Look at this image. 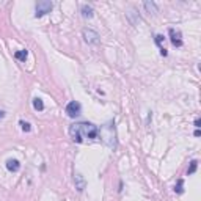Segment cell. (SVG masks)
I'll use <instances>...</instances> for the list:
<instances>
[{
  "label": "cell",
  "mask_w": 201,
  "mask_h": 201,
  "mask_svg": "<svg viewBox=\"0 0 201 201\" xmlns=\"http://www.w3.org/2000/svg\"><path fill=\"white\" fill-rule=\"evenodd\" d=\"M83 38H85V41L88 42V44H97L99 42V35L94 32V30H83Z\"/></svg>",
  "instance_id": "277c9868"
},
{
  "label": "cell",
  "mask_w": 201,
  "mask_h": 201,
  "mask_svg": "<svg viewBox=\"0 0 201 201\" xmlns=\"http://www.w3.org/2000/svg\"><path fill=\"white\" fill-rule=\"evenodd\" d=\"M97 134L99 131L93 123H75L69 127V135L75 143H83L85 140H96Z\"/></svg>",
  "instance_id": "6da1fadb"
},
{
  "label": "cell",
  "mask_w": 201,
  "mask_h": 201,
  "mask_svg": "<svg viewBox=\"0 0 201 201\" xmlns=\"http://www.w3.org/2000/svg\"><path fill=\"white\" fill-rule=\"evenodd\" d=\"M145 8L149 11V13H157V7L154 2H145Z\"/></svg>",
  "instance_id": "8fae6325"
},
{
  "label": "cell",
  "mask_w": 201,
  "mask_h": 201,
  "mask_svg": "<svg viewBox=\"0 0 201 201\" xmlns=\"http://www.w3.org/2000/svg\"><path fill=\"white\" fill-rule=\"evenodd\" d=\"M74 182H75V189L79 192H82L85 189V179L82 178V174H75L74 176Z\"/></svg>",
  "instance_id": "52a82bcc"
},
{
  "label": "cell",
  "mask_w": 201,
  "mask_h": 201,
  "mask_svg": "<svg viewBox=\"0 0 201 201\" xmlns=\"http://www.w3.org/2000/svg\"><path fill=\"white\" fill-rule=\"evenodd\" d=\"M33 109L38 110V112L44 110V104H42V100H41L39 97H35V99H33Z\"/></svg>",
  "instance_id": "ba28073f"
},
{
  "label": "cell",
  "mask_w": 201,
  "mask_h": 201,
  "mask_svg": "<svg viewBox=\"0 0 201 201\" xmlns=\"http://www.w3.org/2000/svg\"><path fill=\"white\" fill-rule=\"evenodd\" d=\"M168 33H170V41H171V44L174 47H181L182 46V39H181V33L179 32H176L174 29H170Z\"/></svg>",
  "instance_id": "5b68a950"
},
{
  "label": "cell",
  "mask_w": 201,
  "mask_h": 201,
  "mask_svg": "<svg viewBox=\"0 0 201 201\" xmlns=\"http://www.w3.org/2000/svg\"><path fill=\"white\" fill-rule=\"evenodd\" d=\"M50 10H52V2H49V0H41V2L36 3V17H41L47 13H50Z\"/></svg>",
  "instance_id": "7a4b0ae2"
},
{
  "label": "cell",
  "mask_w": 201,
  "mask_h": 201,
  "mask_svg": "<svg viewBox=\"0 0 201 201\" xmlns=\"http://www.w3.org/2000/svg\"><path fill=\"white\" fill-rule=\"evenodd\" d=\"M7 168H8L10 171L16 173V171L20 170V163H19V160H16V159H8V160H7Z\"/></svg>",
  "instance_id": "8992f818"
},
{
  "label": "cell",
  "mask_w": 201,
  "mask_h": 201,
  "mask_svg": "<svg viewBox=\"0 0 201 201\" xmlns=\"http://www.w3.org/2000/svg\"><path fill=\"white\" fill-rule=\"evenodd\" d=\"M182 185H184V181H182V179H179V181H178V185L174 187V192H176V193H182V192H184Z\"/></svg>",
  "instance_id": "5bb4252c"
},
{
  "label": "cell",
  "mask_w": 201,
  "mask_h": 201,
  "mask_svg": "<svg viewBox=\"0 0 201 201\" xmlns=\"http://www.w3.org/2000/svg\"><path fill=\"white\" fill-rule=\"evenodd\" d=\"M199 135H201V132H199V131L196 129V131H195V137H199Z\"/></svg>",
  "instance_id": "ac0fdd59"
},
{
  "label": "cell",
  "mask_w": 201,
  "mask_h": 201,
  "mask_svg": "<svg viewBox=\"0 0 201 201\" xmlns=\"http://www.w3.org/2000/svg\"><path fill=\"white\" fill-rule=\"evenodd\" d=\"M199 126H201V121H199V119H195V127H199Z\"/></svg>",
  "instance_id": "2e32d148"
},
{
  "label": "cell",
  "mask_w": 201,
  "mask_h": 201,
  "mask_svg": "<svg viewBox=\"0 0 201 201\" xmlns=\"http://www.w3.org/2000/svg\"><path fill=\"white\" fill-rule=\"evenodd\" d=\"M3 116H5V112H3V110H0V119H2Z\"/></svg>",
  "instance_id": "e0dca14e"
},
{
  "label": "cell",
  "mask_w": 201,
  "mask_h": 201,
  "mask_svg": "<svg viewBox=\"0 0 201 201\" xmlns=\"http://www.w3.org/2000/svg\"><path fill=\"white\" fill-rule=\"evenodd\" d=\"M19 126H20V129H22L24 132H30V131H32V126H30L29 123H25V121H19Z\"/></svg>",
  "instance_id": "7c38bea8"
},
{
  "label": "cell",
  "mask_w": 201,
  "mask_h": 201,
  "mask_svg": "<svg viewBox=\"0 0 201 201\" xmlns=\"http://www.w3.org/2000/svg\"><path fill=\"white\" fill-rule=\"evenodd\" d=\"M82 16L83 17H93V8L88 7V5H83L82 7Z\"/></svg>",
  "instance_id": "9c48e42d"
},
{
  "label": "cell",
  "mask_w": 201,
  "mask_h": 201,
  "mask_svg": "<svg viewBox=\"0 0 201 201\" xmlns=\"http://www.w3.org/2000/svg\"><path fill=\"white\" fill-rule=\"evenodd\" d=\"M156 42H157V46L160 47V50L165 49V47H163V36H162V35H156Z\"/></svg>",
  "instance_id": "9a60e30c"
},
{
  "label": "cell",
  "mask_w": 201,
  "mask_h": 201,
  "mask_svg": "<svg viewBox=\"0 0 201 201\" xmlns=\"http://www.w3.org/2000/svg\"><path fill=\"white\" fill-rule=\"evenodd\" d=\"M14 58L19 61H25V58H27V50H17L14 54Z\"/></svg>",
  "instance_id": "30bf717a"
},
{
  "label": "cell",
  "mask_w": 201,
  "mask_h": 201,
  "mask_svg": "<svg viewBox=\"0 0 201 201\" xmlns=\"http://www.w3.org/2000/svg\"><path fill=\"white\" fill-rule=\"evenodd\" d=\"M80 112H82V105L77 102V100H71V102L66 105V113H68V116H71V118L79 116Z\"/></svg>",
  "instance_id": "3957f363"
},
{
  "label": "cell",
  "mask_w": 201,
  "mask_h": 201,
  "mask_svg": "<svg viewBox=\"0 0 201 201\" xmlns=\"http://www.w3.org/2000/svg\"><path fill=\"white\" fill-rule=\"evenodd\" d=\"M196 167H198V162H196V160H192V162H190V167H189V170H187V174H193V173L196 171Z\"/></svg>",
  "instance_id": "4fadbf2b"
}]
</instances>
